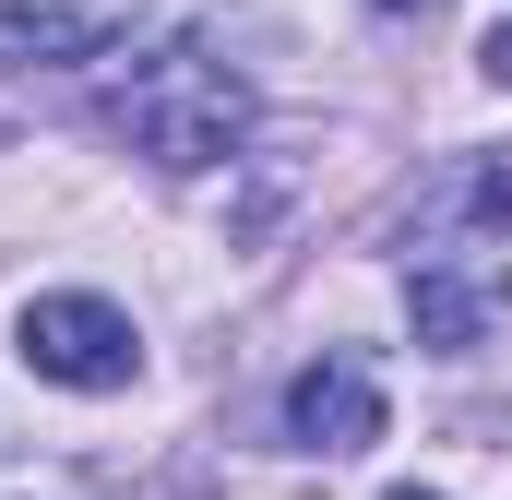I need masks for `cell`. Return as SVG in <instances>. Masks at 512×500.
I'll use <instances>...</instances> for the list:
<instances>
[{
	"label": "cell",
	"instance_id": "obj_1",
	"mask_svg": "<svg viewBox=\"0 0 512 500\" xmlns=\"http://www.w3.org/2000/svg\"><path fill=\"white\" fill-rule=\"evenodd\" d=\"M108 131H120L143 167L203 179L215 155H239V131H251V84H239L215 48H155V60H131L120 84H108Z\"/></svg>",
	"mask_w": 512,
	"mask_h": 500
},
{
	"label": "cell",
	"instance_id": "obj_2",
	"mask_svg": "<svg viewBox=\"0 0 512 500\" xmlns=\"http://www.w3.org/2000/svg\"><path fill=\"white\" fill-rule=\"evenodd\" d=\"M12 346H24V370L60 381V393H131V370H143V346H131V322L108 298H24Z\"/></svg>",
	"mask_w": 512,
	"mask_h": 500
},
{
	"label": "cell",
	"instance_id": "obj_3",
	"mask_svg": "<svg viewBox=\"0 0 512 500\" xmlns=\"http://www.w3.org/2000/svg\"><path fill=\"white\" fill-rule=\"evenodd\" d=\"M405 310H417V346L453 358V346H477V334L512 310V262H501V250H441V262H417Z\"/></svg>",
	"mask_w": 512,
	"mask_h": 500
},
{
	"label": "cell",
	"instance_id": "obj_4",
	"mask_svg": "<svg viewBox=\"0 0 512 500\" xmlns=\"http://www.w3.org/2000/svg\"><path fill=\"white\" fill-rule=\"evenodd\" d=\"M286 429L310 453H370L382 441V381H370V358H310V370L286 381Z\"/></svg>",
	"mask_w": 512,
	"mask_h": 500
},
{
	"label": "cell",
	"instance_id": "obj_5",
	"mask_svg": "<svg viewBox=\"0 0 512 500\" xmlns=\"http://www.w3.org/2000/svg\"><path fill=\"white\" fill-rule=\"evenodd\" d=\"M143 0H0V60H96Z\"/></svg>",
	"mask_w": 512,
	"mask_h": 500
},
{
	"label": "cell",
	"instance_id": "obj_6",
	"mask_svg": "<svg viewBox=\"0 0 512 500\" xmlns=\"http://www.w3.org/2000/svg\"><path fill=\"white\" fill-rule=\"evenodd\" d=\"M453 203H465V215H477V227H489V239H512V155H477V167H465V191H453Z\"/></svg>",
	"mask_w": 512,
	"mask_h": 500
},
{
	"label": "cell",
	"instance_id": "obj_7",
	"mask_svg": "<svg viewBox=\"0 0 512 500\" xmlns=\"http://www.w3.org/2000/svg\"><path fill=\"white\" fill-rule=\"evenodd\" d=\"M477 72H489V84H501V96H512V12H501V24H489V48H477Z\"/></svg>",
	"mask_w": 512,
	"mask_h": 500
},
{
	"label": "cell",
	"instance_id": "obj_8",
	"mask_svg": "<svg viewBox=\"0 0 512 500\" xmlns=\"http://www.w3.org/2000/svg\"><path fill=\"white\" fill-rule=\"evenodd\" d=\"M370 12H382V24H429L441 0H370Z\"/></svg>",
	"mask_w": 512,
	"mask_h": 500
},
{
	"label": "cell",
	"instance_id": "obj_9",
	"mask_svg": "<svg viewBox=\"0 0 512 500\" xmlns=\"http://www.w3.org/2000/svg\"><path fill=\"white\" fill-rule=\"evenodd\" d=\"M393 500H441V489H393Z\"/></svg>",
	"mask_w": 512,
	"mask_h": 500
}]
</instances>
